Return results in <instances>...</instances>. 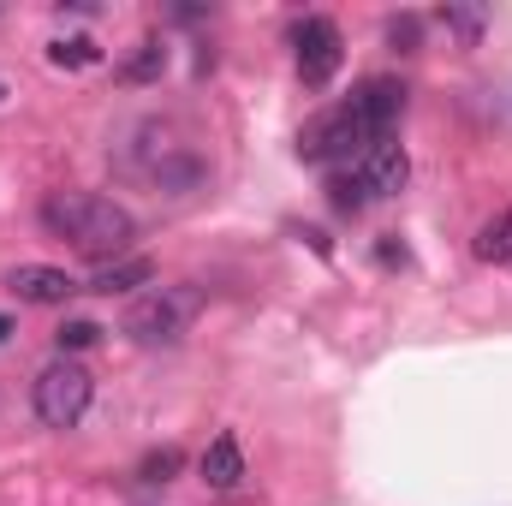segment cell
<instances>
[{
  "label": "cell",
  "mask_w": 512,
  "mask_h": 506,
  "mask_svg": "<svg viewBox=\"0 0 512 506\" xmlns=\"http://www.w3.org/2000/svg\"><path fill=\"white\" fill-rule=\"evenodd\" d=\"M149 280H155V262H149V256H126V262H102V268H96V280H90L84 292H108V298H114V292L149 286Z\"/></svg>",
  "instance_id": "obj_10"
},
{
  "label": "cell",
  "mask_w": 512,
  "mask_h": 506,
  "mask_svg": "<svg viewBox=\"0 0 512 506\" xmlns=\"http://www.w3.org/2000/svg\"><path fill=\"white\" fill-rule=\"evenodd\" d=\"M161 72H167V48H161V36H143L126 60H120V78H126V84H155Z\"/></svg>",
  "instance_id": "obj_11"
},
{
  "label": "cell",
  "mask_w": 512,
  "mask_h": 506,
  "mask_svg": "<svg viewBox=\"0 0 512 506\" xmlns=\"http://www.w3.org/2000/svg\"><path fill=\"white\" fill-rule=\"evenodd\" d=\"M42 227H48L54 239H66V245H78L84 256L126 251L131 233H137V221H131L120 203L90 197V191H60V197H48V203H42Z\"/></svg>",
  "instance_id": "obj_1"
},
{
  "label": "cell",
  "mask_w": 512,
  "mask_h": 506,
  "mask_svg": "<svg viewBox=\"0 0 512 506\" xmlns=\"http://www.w3.org/2000/svg\"><path fill=\"white\" fill-rule=\"evenodd\" d=\"M6 334H12V322H6V316H0V340H6Z\"/></svg>",
  "instance_id": "obj_19"
},
{
  "label": "cell",
  "mask_w": 512,
  "mask_h": 506,
  "mask_svg": "<svg viewBox=\"0 0 512 506\" xmlns=\"http://www.w3.org/2000/svg\"><path fill=\"white\" fill-rule=\"evenodd\" d=\"M352 108L364 114V126L376 131V137H387V126L405 114V84H399V78H370V84H358Z\"/></svg>",
  "instance_id": "obj_8"
},
{
  "label": "cell",
  "mask_w": 512,
  "mask_h": 506,
  "mask_svg": "<svg viewBox=\"0 0 512 506\" xmlns=\"http://www.w3.org/2000/svg\"><path fill=\"white\" fill-rule=\"evenodd\" d=\"M48 60H54L60 72H84V66L102 60V48H96L90 36H60V42H48Z\"/></svg>",
  "instance_id": "obj_14"
},
{
  "label": "cell",
  "mask_w": 512,
  "mask_h": 506,
  "mask_svg": "<svg viewBox=\"0 0 512 506\" xmlns=\"http://www.w3.org/2000/svg\"><path fill=\"white\" fill-rule=\"evenodd\" d=\"M6 292L18 298V304H66L72 292H84L66 268H48V262H18L12 274H6Z\"/></svg>",
  "instance_id": "obj_6"
},
{
  "label": "cell",
  "mask_w": 512,
  "mask_h": 506,
  "mask_svg": "<svg viewBox=\"0 0 512 506\" xmlns=\"http://www.w3.org/2000/svg\"><path fill=\"white\" fill-rule=\"evenodd\" d=\"M179 465H185V453L179 447H155V453H143V465H137V483H173L179 477Z\"/></svg>",
  "instance_id": "obj_15"
},
{
  "label": "cell",
  "mask_w": 512,
  "mask_h": 506,
  "mask_svg": "<svg viewBox=\"0 0 512 506\" xmlns=\"http://www.w3.org/2000/svg\"><path fill=\"white\" fill-rule=\"evenodd\" d=\"M370 143H382V137L364 126V114H358L352 102L334 108V114H322V120H310V126L298 131V155L316 161V167H328V161H352V155H364Z\"/></svg>",
  "instance_id": "obj_3"
},
{
  "label": "cell",
  "mask_w": 512,
  "mask_h": 506,
  "mask_svg": "<svg viewBox=\"0 0 512 506\" xmlns=\"http://www.w3.org/2000/svg\"><path fill=\"white\" fill-rule=\"evenodd\" d=\"M292 48H298V78H304V90L334 84V72H340V60H346V42H340V24H334V18H322V12L298 18V24H292Z\"/></svg>",
  "instance_id": "obj_4"
},
{
  "label": "cell",
  "mask_w": 512,
  "mask_h": 506,
  "mask_svg": "<svg viewBox=\"0 0 512 506\" xmlns=\"http://www.w3.org/2000/svg\"><path fill=\"white\" fill-rule=\"evenodd\" d=\"M387 48L417 54V48H423V18H417V12H393V18H387Z\"/></svg>",
  "instance_id": "obj_18"
},
{
  "label": "cell",
  "mask_w": 512,
  "mask_h": 506,
  "mask_svg": "<svg viewBox=\"0 0 512 506\" xmlns=\"http://www.w3.org/2000/svg\"><path fill=\"white\" fill-rule=\"evenodd\" d=\"M477 262H512V209H501L495 221H483L477 227Z\"/></svg>",
  "instance_id": "obj_12"
},
{
  "label": "cell",
  "mask_w": 512,
  "mask_h": 506,
  "mask_svg": "<svg viewBox=\"0 0 512 506\" xmlns=\"http://www.w3.org/2000/svg\"><path fill=\"white\" fill-rule=\"evenodd\" d=\"M328 203H334L340 215H358V209L370 203V191H364L358 173H334V179H328Z\"/></svg>",
  "instance_id": "obj_16"
},
{
  "label": "cell",
  "mask_w": 512,
  "mask_h": 506,
  "mask_svg": "<svg viewBox=\"0 0 512 506\" xmlns=\"http://www.w3.org/2000/svg\"><path fill=\"white\" fill-rule=\"evenodd\" d=\"M102 340V328L90 322V316H72V322H60V334H54V346H60V358H72V352H90Z\"/></svg>",
  "instance_id": "obj_17"
},
{
  "label": "cell",
  "mask_w": 512,
  "mask_h": 506,
  "mask_svg": "<svg viewBox=\"0 0 512 506\" xmlns=\"http://www.w3.org/2000/svg\"><path fill=\"white\" fill-rule=\"evenodd\" d=\"M203 483L221 489V495H233V489L245 483V453H239L233 435H215V441H209V453H203Z\"/></svg>",
  "instance_id": "obj_9"
},
{
  "label": "cell",
  "mask_w": 512,
  "mask_h": 506,
  "mask_svg": "<svg viewBox=\"0 0 512 506\" xmlns=\"http://www.w3.org/2000/svg\"><path fill=\"white\" fill-rule=\"evenodd\" d=\"M435 24H441L447 36H459V42L471 48V42L483 36V24H489V12H483V6H441V12H435Z\"/></svg>",
  "instance_id": "obj_13"
},
{
  "label": "cell",
  "mask_w": 512,
  "mask_h": 506,
  "mask_svg": "<svg viewBox=\"0 0 512 506\" xmlns=\"http://www.w3.org/2000/svg\"><path fill=\"white\" fill-rule=\"evenodd\" d=\"M185 316H191V298L155 286L149 298H137V304L126 310V334L137 340V346H167V340H179Z\"/></svg>",
  "instance_id": "obj_5"
},
{
  "label": "cell",
  "mask_w": 512,
  "mask_h": 506,
  "mask_svg": "<svg viewBox=\"0 0 512 506\" xmlns=\"http://www.w3.org/2000/svg\"><path fill=\"white\" fill-rule=\"evenodd\" d=\"M36 417L48 423V429H78L84 423V411H90V399H96V376L84 370V364H72V358H54L42 376H36Z\"/></svg>",
  "instance_id": "obj_2"
},
{
  "label": "cell",
  "mask_w": 512,
  "mask_h": 506,
  "mask_svg": "<svg viewBox=\"0 0 512 506\" xmlns=\"http://www.w3.org/2000/svg\"><path fill=\"white\" fill-rule=\"evenodd\" d=\"M358 179H364L370 203H376V197H399V191H405V179H411V155H405V143H393V137L370 143V149H364Z\"/></svg>",
  "instance_id": "obj_7"
}]
</instances>
